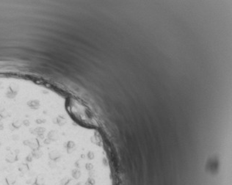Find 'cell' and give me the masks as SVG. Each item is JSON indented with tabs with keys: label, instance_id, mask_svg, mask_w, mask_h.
<instances>
[{
	"label": "cell",
	"instance_id": "8992f818",
	"mask_svg": "<svg viewBox=\"0 0 232 185\" xmlns=\"http://www.w3.org/2000/svg\"><path fill=\"white\" fill-rule=\"evenodd\" d=\"M44 185H45V184H44Z\"/></svg>",
	"mask_w": 232,
	"mask_h": 185
},
{
	"label": "cell",
	"instance_id": "6da1fadb",
	"mask_svg": "<svg viewBox=\"0 0 232 185\" xmlns=\"http://www.w3.org/2000/svg\"><path fill=\"white\" fill-rule=\"evenodd\" d=\"M18 170L20 172V173L25 175L26 173H29L30 171V164L27 162H26L25 161L21 162L18 163Z\"/></svg>",
	"mask_w": 232,
	"mask_h": 185
},
{
	"label": "cell",
	"instance_id": "7a4b0ae2",
	"mask_svg": "<svg viewBox=\"0 0 232 185\" xmlns=\"http://www.w3.org/2000/svg\"><path fill=\"white\" fill-rule=\"evenodd\" d=\"M17 176L13 173H10L5 178V183L7 185H14L16 182Z\"/></svg>",
	"mask_w": 232,
	"mask_h": 185
},
{
	"label": "cell",
	"instance_id": "3957f363",
	"mask_svg": "<svg viewBox=\"0 0 232 185\" xmlns=\"http://www.w3.org/2000/svg\"><path fill=\"white\" fill-rule=\"evenodd\" d=\"M44 182H45V178H44V176L42 174H40L38 175V176H37V177L35 178L33 184L35 185H44Z\"/></svg>",
	"mask_w": 232,
	"mask_h": 185
},
{
	"label": "cell",
	"instance_id": "5b68a950",
	"mask_svg": "<svg viewBox=\"0 0 232 185\" xmlns=\"http://www.w3.org/2000/svg\"><path fill=\"white\" fill-rule=\"evenodd\" d=\"M31 185H35V184H31Z\"/></svg>",
	"mask_w": 232,
	"mask_h": 185
},
{
	"label": "cell",
	"instance_id": "277c9868",
	"mask_svg": "<svg viewBox=\"0 0 232 185\" xmlns=\"http://www.w3.org/2000/svg\"><path fill=\"white\" fill-rule=\"evenodd\" d=\"M34 183V181H32V179H29V180H27V184H32Z\"/></svg>",
	"mask_w": 232,
	"mask_h": 185
}]
</instances>
